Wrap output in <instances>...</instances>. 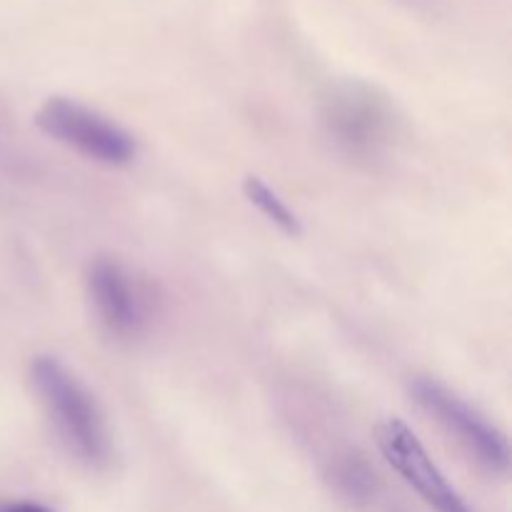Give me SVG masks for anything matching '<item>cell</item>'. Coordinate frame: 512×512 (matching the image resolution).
<instances>
[{
  "label": "cell",
  "instance_id": "8",
  "mask_svg": "<svg viewBox=\"0 0 512 512\" xmlns=\"http://www.w3.org/2000/svg\"><path fill=\"white\" fill-rule=\"evenodd\" d=\"M333 485L343 498H348L350 503L363 505L373 500L375 493V473L368 468V463L355 455L338 460L333 465Z\"/></svg>",
  "mask_w": 512,
  "mask_h": 512
},
{
  "label": "cell",
  "instance_id": "2",
  "mask_svg": "<svg viewBox=\"0 0 512 512\" xmlns=\"http://www.w3.org/2000/svg\"><path fill=\"white\" fill-rule=\"evenodd\" d=\"M320 118L330 143L360 165H375L388 158L403 130L390 95L360 80L333 85L323 100Z\"/></svg>",
  "mask_w": 512,
  "mask_h": 512
},
{
  "label": "cell",
  "instance_id": "6",
  "mask_svg": "<svg viewBox=\"0 0 512 512\" xmlns=\"http://www.w3.org/2000/svg\"><path fill=\"white\" fill-rule=\"evenodd\" d=\"M85 288L95 315L110 335L133 338L145 325V298L140 285L120 260L98 255L85 270Z\"/></svg>",
  "mask_w": 512,
  "mask_h": 512
},
{
  "label": "cell",
  "instance_id": "9",
  "mask_svg": "<svg viewBox=\"0 0 512 512\" xmlns=\"http://www.w3.org/2000/svg\"><path fill=\"white\" fill-rule=\"evenodd\" d=\"M0 512H55V508L40 500H10V503H0Z\"/></svg>",
  "mask_w": 512,
  "mask_h": 512
},
{
  "label": "cell",
  "instance_id": "3",
  "mask_svg": "<svg viewBox=\"0 0 512 512\" xmlns=\"http://www.w3.org/2000/svg\"><path fill=\"white\" fill-rule=\"evenodd\" d=\"M410 395L415 403L475 460L490 473H508L510 445L503 430L490 423L483 413L460 398L440 380L418 375L410 380Z\"/></svg>",
  "mask_w": 512,
  "mask_h": 512
},
{
  "label": "cell",
  "instance_id": "4",
  "mask_svg": "<svg viewBox=\"0 0 512 512\" xmlns=\"http://www.w3.org/2000/svg\"><path fill=\"white\" fill-rule=\"evenodd\" d=\"M35 125L48 138L108 168L133 163L138 153L135 138L128 130L120 128L108 115L63 95H53L40 105L35 113Z\"/></svg>",
  "mask_w": 512,
  "mask_h": 512
},
{
  "label": "cell",
  "instance_id": "7",
  "mask_svg": "<svg viewBox=\"0 0 512 512\" xmlns=\"http://www.w3.org/2000/svg\"><path fill=\"white\" fill-rule=\"evenodd\" d=\"M243 193L245 198H248V203L253 205L268 223H273L280 233L290 235V238L303 235V223H300V218L295 215V210H290L288 205H285V200L280 198L265 180H260L258 175H248V178L243 180Z\"/></svg>",
  "mask_w": 512,
  "mask_h": 512
},
{
  "label": "cell",
  "instance_id": "1",
  "mask_svg": "<svg viewBox=\"0 0 512 512\" xmlns=\"http://www.w3.org/2000/svg\"><path fill=\"white\" fill-rule=\"evenodd\" d=\"M30 385L65 453L88 470L108 468L113 433L88 385L53 355H38L30 363Z\"/></svg>",
  "mask_w": 512,
  "mask_h": 512
},
{
  "label": "cell",
  "instance_id": "5",
  "mask_svg": "<svg viewBox=\"0 0 512 512\" xmlns=\"http://www.w3.org/2000/svg\"><path fill=\"white\" fill-rule=\"evenodd\" d=\"M378 445L395 473L435 512H473L403 420H385L378 428Z\"/></svg>",
  "mask_w": 512,
  "mask_h": 512
},
{
  "label": "cell",
  "instance_id": "10",
  "mask_svg": "<svg viewBox=\"0 0 512 512\" xmlns=\"http://www.w3.org/2000/svg\"><path fill=\"white\" fill-rule=\"evenodd\" d=\"M400 5H405V8L410 10H425V13H430V10L438 8V0H398Z\"/></svg>",
  "mask_w": 512,
  "mask_h": 512
}]
</instances>
